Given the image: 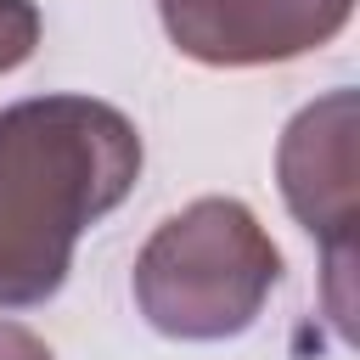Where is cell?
I'll return each mask as SVG.
<instances>
[{"instance_id":"6da1fadb","label":"cell","mask_w":360,"mask_h":360,"mask_svg":"<svg viewBox=\"0 0 360 360\" xmlns=\"http://www.w3.org/2000/svg\"><path fill=\"white\" fill-rule=\"evenodd\" d=\"M141 174L135 124L90 96H34L0 112V309L45 304L79 236Z\"/></svg>"},{"instance_id":"7a4b0ae2","label":"cell","mask_w":360,"mask_h":360,"mask_svg":"<svg viewBox=\"0 0 360 360\" xmlns=\"http://www.w3.org/2000/svg\"><path fill=\"white\" fill-rule=\"evenodd\" d=\"M276 276L281 253L264 225L231 197H202L163 219L141 248L135 304L163 338L219 343L259 321Z\"/></svg>"},{"instance_id":"3957f363","label":"cell","mask_w":360,"mask_h":360,"mask_svg":"<svg viewBox=\"0 0 360 360\" xmlns=\"http://www.w3.org/2000/svg\"><path fill=\"white\" fill-rule=\"evenodd\" d=\"M281 197L298 225L326 248L332 270V321L349 332V264H354V219H360V158H354V90H332L304 107L276 152Z\"/></svg>"},{"instance_id":"277c9868","label":"cell","mask_w":360,"mask_h":360,"mask_svg":"<svg viewBox=\"0 0 360 360\" xmlns=\"http://www.w3.org/2000/svg\"><path fill=\"white\" fill-rule=\"evenodd\" d=\"M354 0H158L169 39L214 68L287 62L326 45Z\"/></svg>"},{"instance_id":"5b68a950","label":"cell","mask_w":360,"mask_h":360,"mask_svg":"<svg viewBox=\"0 0 360 360\" xmlns=\"http://www.w3.org/2000/svg\"><path fill=\"white\" fill-rule=\"evenodd\" d=\"M39 45V11L28 0H0V73L28 62Z\"/></svg>"},{"instance_id":"8992f818","label":"cell","mask_w":360,"mask_h":360,"mask_svg":"<svg viewBox=\"0 0 360 360\" xmlns=\"http://www.w3.org/2000/svg\"><path fill=\"white\" fill-rule=\"evenodd\" d=\"M0 360H56L28 326H11V321H0Z\"/></svg>"}]
</instances>
